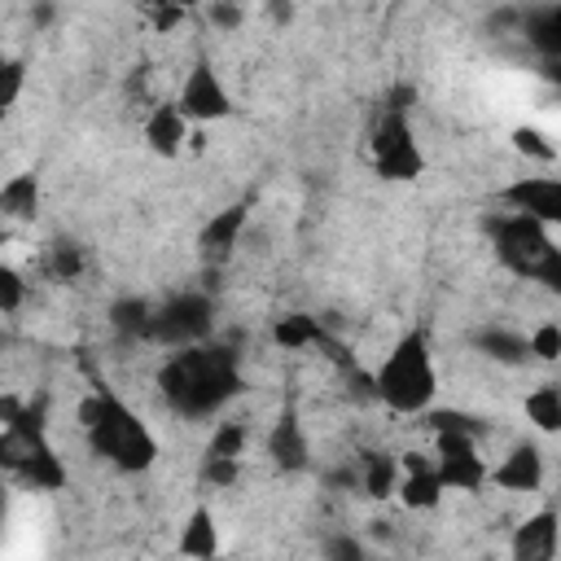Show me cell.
Masks as SVG:
<instances>
[{
  "label": "cell",
  "mask_w": 561,
  "mask_h": 561,
  "mask_svg": "<svg viewBox=\"0 0 561 561\" xmlns=\"http://www.w3.org/2000/svg\"><path fill=\"white\" fill-rule=\"evenodd\" d=\"M210 324H215V302L206 294H175L171 302L153 307L149 316V337L145 342H158V346H197L210 337Z\"/></svg>",
  "instance_id": "obj_6"
},
{
  "label": "cell",
  "mask_w": 561,
  "mask_h": 561,
  "mask_svg": "<svg viewBox=\"0 0 561 561\" xmlns=\"http://www.w3.org/2000/svg\"><path fill=\"white\" fill-rule=\"evenodd\" d=\"M210 22H215V26H237V22H241V9H228V4H210Z\"/></svg>",
  "instance_id": "obj_31"
},
{
  "label": "cell",
  "mask_w": 561,
  "mask_h": 561,
  "mask_svg": "<svg viewBox=\"0 0 561 561\" xmlns=\"http://www.w3.org/2000/svg\"><path fill=\"white\" fill-rule=\"evenodd\" d=\"M522 31H526L530 48H539L543 57H557L561 53V4H543V9L522 13Z\"/></svg>",
  "instance_id": "obj_18"
},
{
  "label": "cell",
  "mask_w": 561,
  "mask_h": 561,
  "mask_svg": "<svg viewBox=\"0 0 561 561\" xmlns=\"http://www.w3.org/2000/svg\"><path fill=\"white\" fill-rule=\"evenodd\" d=\"M35 210H39V175L22 171L0 188V215L4 219H35Z\"/></svg>",
  "instance_id": "obj_19"
},
{
  "label": "cell",
  "mask_w": 561,
  "mask_h": 561,
  "mask_svg": "<svg viewBox=\"0 0 561 561\" xmlns=\"http://www.w3.org/2000/svg\"><path fill=\"white\" fill-rule=\"evenodd\" d=\"M526 416L543 430V434H552L557 425H561V386H539V390H530L526 394Z\"/></svg>",
  "instance_id": "obj_23"
},
{
  "label": "cell",
  "mask_w": 561,
  "mask_h": 561,
  "mask_svg": "<svg viewBox=\"0 0 561 561\" xmlns=\"http://www.w3.org/2000/svg\"><path fill=\"white\" fill-rule=\"evenodd\" d=\"M175 110H180L184 123H188V118H193V123H210V118H228V114H232V96H228V88L219 83V75L210 70L206 57H197L193 70L184 75V88H180Z\"/></svg>",
  "instance_id": "obj_9"
},
{
  "label": "cell",
  "mask_w": 561,
  "mask_h": 561,
  "mask_svg": "<svg viewBox=\"0 0 561 561\" xmlns=\"http://www.w3.org/2000/svg\"><path fill=\"white\" fill-rule=\"evenodd\" d=\"M245 202H237V206H228V210H219L206 228H202V254L210 259V263H224L228 254H232V245H237V237H241V228H245Z\"/></svg>",
  "instance_id": "obj_15"
},
{
  "label": "cell",
  "mask_w": 561,
  "mask_h": 561,
  "mask_svg": "<svg viewBox=\"0 0 561 561\" xmlns=\"http://www.w3.org/2000/svg\"><path fill=\"white\" fill-rule=\"evenodd\" d=\"M22 298H26L22 276H18L9 263H0V316H4V311H18V307H22Z\"/></svg>",
  "instance_id": "obj_29"
},
{
  "label": "cell",
  "mask_w": 561,
  "mask_h": 561,
  "mask_svg": "<svg viewBox=\"0 0 561 561\" xmlns=\"http://www.w3.org/2000/svg\"><path fill=\"white\" fill-rule=\"evenodd\" d=\"M145 140H149V149L162 153V158H175V153L184 149V118H180L175 101H171V105H158V110L145 118Z\"/></svg>",
  "instance_id": "obj_16"
},
{
  "label": "cell",
  "mask_w": 561,
  "mask_h": 561,
  "mask_svg": "<svg viewBox=\"0 0 561 561\" xmlns=\"http://www.w3.org/2000/svg\"><path fill=\"white\" fill-rule=\"evenodd\" d=\"M434 434H438L434 473H438L443 491H482V482H486V460L478 456L473 430H434Z\"/></svg>",
  "instance_id": "obj_8"
},
{
  "label": "cell",
  "mask_w": 561,
  "mask_h": 561,
  "mask_svg": "<svg viewBox=\"0 0 561 561\" xmlns=\"http://www.w3.org/2000/svg\"><path fill=\"white\" fill-rule=\"evenodd\" d=\"M403 478H399V500L408 504V508H434L438 500H443V482H438V473H434V465L430 460H421L416 451H408L403 456Z\"/></svg>",
  "instance_id": "obj_14"
},
{
  "label": "cell",
  "mask_w": 561,
  "mask_h": 561,
  "mask_svg": "<svg viewBox=\"0 0 561 561\" xmlns=\"http://www.w3.org/2000/svg\"><path fill=\"white\" fill-rule=\"evenodd\" d=\"M500 197L513 206V215H526L543 228H552L561 219V180H552V175H526V180L508 184Z\"/></svg>",
  "instance_id": "obj_10"
},
{
  "label": "cell",
  "mask_w": 561,
  "mask_h": 561,
  "mask_svg": "<svg viewBox=\"0 0 561 561\" xmlns=\"http://www.w3.org/2000/svg\"><path fill=\"white\" fill-rule=\"evenodd\" d=\"M513 145H517L522 153H535V158H543V162H552V153H557L552 145H543V136H539L535 127H517V131H513Z\"/></svg>",
  "instance_id": "obj_30"
},
{
  "label": "cell",
  "mask_w": 561,
  "mask_h": 561,
  "mask_svg": "<svg viewBox=\"0 0 561 561\" xmlns=\"http://www.w3.org/2000/svg\"><path fill=\"white\" fill-rule=\"evenodd\" d=\"M355 561H364V557H355Z\"/></svg>",
  "instance_id": "obj_35"
},
{
  "label": "cell",
  "mask_w": 561,
  "mask_h": 561,
  "mask_svg": "<svg viewBox=\"0 0 561 561\" xmlns=\"http://www.w3.org/2000/svg\"><path fill=\"white\" fill-rule=\"evenodd\" d=\"M0 61H4V53H0Z\"/></svg>",
  "instance_id": "obj_34"
},
{
  "label": "cell",
  "mask_w": 561,
  "mask_h": 561,
  "mask_svg": "<svg viewBox=\"0 0 561 561\" xmlns=\"http://www.w3.org/2000/svg\"><path fill=\"white\" fill-rule=\"evenodd\" d=\"M0 522H4V491H0Z\"/></svg>",
  "instance_id": "obj_33"
},
{
  "label": "cell",
  "mask_w": 561,
  "mask_h": 561,
  "mask_svg": "<svg viewBox=\"0 0 561 561\" xmlns=\"http://www.w3.org/2000/svg\"><path fill=\"white\" fill-rule=\"evenodd\" d=\"M478 346L491 355V359H500V364H522L530 351H526V337L522 333H508V329H482L478 333Z\"/></svg>",
  "instance_id": "obj_24"
},
{
  "label": "cell",
  "mask_w": 561,
  "mask_h": 561,
  "mask_svg": "<svg viewBox=\"0 0 561 561\" xmlns=\"http://www.w3.org/2000/svg\"><path fill=\"white\" fill-rule=\"evenodd\" d=\"M267 456L276 460L280 473H298V469L311 465V443H307V434H302V421H298L294 403L280 408V416H276V425H272V434H267Z\"/></svg>",
  "instance_id": "obj_11"
},
{
  "label": "cell",
  "mask_w": 561,
  "mask_h": 561,
  "mask_svg": "<svg viewBox=\"0 0 561 561\" xmlns=\"http://www.w3.org/2000/svg\"><path fill=\"white\" fill-rule=\"evenodd\" d=\"M219 552V530H215V517L210 508H193L184 530H180V557L188 561H215Z\"/></svg>",
  "instance_id": "obj_17"
},
{
  "label": "cell",
  "mask_w": 561,
  "mask_h": 561,
  "mask_svg": "<svg viewBox=\"0 0 561 561\" xmlns=\"http://www.w3.org/2000/svg\"><path fill=\"white\" fill-rule=\"evenodd\" d=\"M373 162L386 180H416L425 167V153L408 127V114L381 110L377 127H373Z\"/></svg>",
  "instance_id": "obj_7"
},
{
  "label": "cell",
  "mask_w": 561,
  "mask_h": 561,
  "mask_svg": "<svg viewBox=\"0 0 561 561\" xmlns=\"http://www.w3.org/2000/svg\"><path fill=\"white\" fill-rule=\"evenodd\" d=\"M79 267H83V259H79V250L70 241H57L48 250V276L53 280H70V276H79Z\"/></svg>",
  "instance_id": "obj_26"
},
{
  "label": "cell",
  "mask_w": 561,
  "mask_h": 561,
  "mask_svg": "<svg viewBox=\"0 0 561 561\" xmlns=\"http://www.w3.org/2000/svg\"><path fill=\"white\" fill-rule=\"evenodd\" d=\"M22 83H26V66L13 61V57H4L0 61V114L22 96Z\"/></svg>",
  "instance_id": "obj_27"
},
{
  "label": "cell",
  "mask_w": 561,
  "mask_h": 561,
  "mask_svg": "<svg viewBox=\"0 0 561 561\" xmlns=\"http://www.w3.org/2000/svg\"><path fill=\"white\" fill-rule=\"evenodd\" d=\"M0 469L22 482L26 491H61L66 486V465L53 451L35 408H26L18 421L0 430Z\"/></svg>",
  "instance_id": "obj_4"
},
{
  "label": "cell",
  "mask_w": 561,
  "mask_h": 561,
  "mask_svg": "<svg viewBox=\"0 0 561 561\" xmlns=\"http://www.w3.org/2000/svg\"><path fill=\"white\" fill-rule=\"evenodd\" d=\"M526 351L530 355H539V359H557L561 355V329L548 320V324H539L530 337H526Z\"/></svg>",
  "instance_id": "obj_28"
},
{
  "label": "cell",
  "mask_w": 561,
  "mask_h": 561,
  "mask_svg": "<svg viewBox=\"0 0 561 561\" xmlns=\"http://www.w3.org/2000/svg\"><path fill=\"white\" fill-rule=\"evenodd\" d=\"M486 478H491L495 486H504V491H535V486L543 482V456H539V447L522 443V447H513V451L504 456V465L486 469Z\"/></svg>",
  "instance_id": "obj_13"
},
{
  "label": "cell",
  "mask_w": 561,
  "mask_h": 561,
  "mask_svg": "<svg viewBox=\"0 0 561 561\" xmlns=\"http://www.w3.org/2000/svg\"><path fill=\"white\" fill-rule=\"evenodd\" d=\"M508 552H513V561H552L557 557V513L539 508L535 517H526L513 530Z\"/></svg>",
  "instance_id": "obj_12"
},
{
  "label": "cell",
  "mask_w": 561,
  "mask_h": 561,
  "mask_svg": "<svg viewBox=\"0 0 561 561\" xmlns=\"http://www.w3.org/2000/svg\"><path fill=\"white\" fill-rule=\"evenodd\" d=\"M241 355L232 342H197L184 351H171V359L158 368V390L162 399L197 421V416H215L228 399L241 394Z\"/></svg>",
  "instance_id": "obj_1"
},
{
  "label": "cell",
  "mask_w": 561,
  "mask_h": 561,
  "mask_svg": "<svg viewBox=\"0 0 561 561\" xmlns=\"http://www.w3.org/2000/svg\"><path fill=\"white\" fill-rule=\"evenodd\" d=\"M491 245L500 254V263L513 276L539 280V285H561V250L552 241V228L526 219V215H495L491 219Z\"/></svg>",
  "instance_id": "obj_5"
},
{
  "label": "cell",
  "mask_w": 561,
  "mask_h": 561,
  "mask_svg": "<svg viewBox=\"0 0 561 561\" xmlns=\"http://www.w3.org/2000/svg\"><path fill=\"white\" fill-rule=\"evenodd\" d=\"M359 482H364V491L373 500L394 495V486H399V460L390 451H368L364 456V469H359Z\"/></svg>",
  "instance_id": "obj_20"
},
{
  "label": "cell",
  "mask_w": 561,
  "mask_h": 561,
  "mask_svg": "<svg viewBox=\"0 0 561 561\" xmlns=\"http://www.w3.org/2000/svg\"><path fill=\"white\" fill-rule=\"evenodd\" d=\"M180 18H184V9H153V22H158L162 31H167V26H175Z\"/></svg>",
  "instance_id": "obj_32"
},
{
  "label": "cell",
  "mask_w": 561,
  "mask_h": 561,
  "mask_svg": "<svg viewBox=\"0 0 561 561\" xmlns=\"http://www.w3.org/2000/svg\"><path fill=\"white\" fill-rule=\"evenodd\" d=\"M241 451H245V425L228 421V425H219V430L210 434L206 460H232V465H241Z\"/></svg>",
  "instance_id": "obj_25"
},
{
  "label": "cell",
  "mask_w": 561,
  "mask_h": 561,
  "mask_svg": "<svg viewBox=\"0 0 561 561\" xmlns=\"http://www.w3.org/2000/svg\"><path fill=\"white\" fill-rule=\"evenodd\" d=\"M149 316H153V307L145 298H118L110 307V329L118 337H149Z\"/></svg>",
  "instance_id": "obj_21"
},
{
  "label": "cell",
  "mask_w": 561,
  "mask_h": 561,
  "mask_svg": "<svg viewBox=\"0 0 561 561\" xmlns=\"http://www.w3.org/2000/svg\"><path fill=\"white\" fill-rule=\"evenodd\" d=\"M79 421H83V434H88V447L110 460L114 469L123 473H140L153 465L158 456V438L153 430L105 386H96L83 403H79Z\"/></svg>",
  "instance_id": "obj_2"
},
{
  "label": "cell",
  "mask_w": 561,
  "mask_h": 561,
  "mask_svg": "<svg viewBox=\"0 0 561 561\" xmlns=\"http://www.w3.org/2000/svg\"><path fill=\"white\" fill-rule=\"evenodd\" d=\"M320 337H324L320 320H316V316H302V311H294V316H280V324H276V342H280L285 351L320 346Z\"/></svg>",
  "instance_id": "obj_22"
},
{
  "label": "cell",
  "mask_w": 561,
  "mask_h": 561,
  "mask_svg": "<svg viewBox=\"0 0 561 561\" xmlns=\"http://www.w3.org/2000/svg\"><path fill=\"white\" fill-rule=\"evenodd\" d=\"M373 394L390 408V412H425L438 394V373H434V359H430V342L421 329L403 333L399 346L386 355V364L377 368L373 377Z\"/></svg>",
  "instance_id": "obj_3"
}]
</instances>
